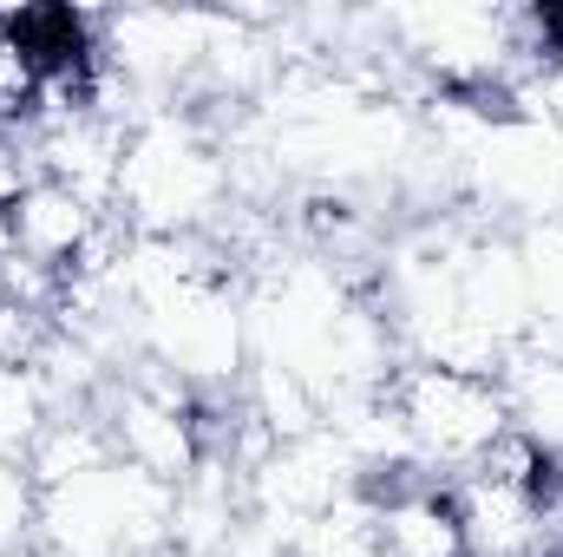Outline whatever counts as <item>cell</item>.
Returning <instances> with one entry per match:
<instances>
[{"label": "cell", "instance_id": "obj_1", "mask_svg": "<svg viewBox=\"0 0 563 557\" xmlns=\"http://www.w3.org/2000/svg\"><path fill=\"white\" fill-rule=\"evenodd\" d=\"M387 407L407 426V446L420 466H452L472 472L485 459V446L511 426V407H505V387L492 374H459V368H432V361H413L400 368L387 387Z\"/></svg>", "mask_w": 563, "mask_h": 557}, {"label": "cell", "instance_id": "obj_3", "mask_svg": "<svg viewBox=\"0 0 563 557\" xmlns=\"http://www.w3.org/2000/svg\"><path fill=\"white\" fill-rule=\"evenodd\" d=\"M40 433H46V381L33 361H7L0 368V459L33 452Z\"/></svg>", "mask_w": 563, "mask_h": 557}, {"label": "cell", "instance_id": "obj_2", "mask_svg": "<svg viewBox=\"0 0 563 557\" xmlns=\"http://www.w3.org/2000/svg\"><path fill=\"white\" fill-rule=\"evenodd\" d=\"M223 190V164L217 151L184 132V125H144L139 139L125 144V164H119V197L132 210V223L151 237H184Z\"/></svg>", "mask_w": 563, "mask_h": 557}, {"label": "cell", "instance_id": "obj_4", "mask_svg": "<svg viewBox=\"0 0 563 557\" xmlns=\"http://www.w3.org/2000/svg\"><path fill=\"white\" fill-rule=\"evenodd\" d=\"M26 525H33V485L20 479L13 459H0V551H7Z\"/></svg>", "mask_w": 563, "mask_h": 557}]
</instances>
